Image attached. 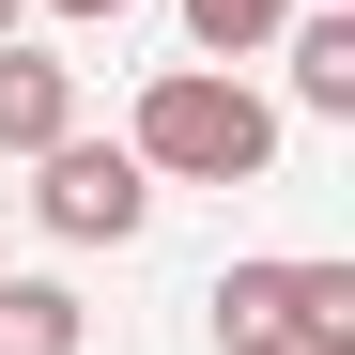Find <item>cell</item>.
Here are the masks:
<instances>
[{"instance_id":"6da1fadb","label":"cell","mask_w":355,"mask_h":355,"mask_svg":"<svg viewBox=\"0 0 355 355\" xmlns=\"http://www.w3.org/2000/svg\"><path fill=\"white\" fill-rule=\"evenodd\" d=\"M124 155L155 170V186H263V170H278V108L232 78V62H170V78L139 93Z\"/></svg>"},{"instance_id":"7a4b0ae2","label":"cell","mask_w":355,"mask_h":355,"mask_svg":"<svg viewBox=\"0 0 355 355\" xmlns=\"http://www.w3.org/2000/svg\"><path fill=\"white\" fill-rule=\"evenodd\" d=\"M216 355H355V263H216Z\"/></svg>"},{"instance_id":"3957f363","label":"cell","mask_w":355,"mask_h":355,"mask_svg":"<svg viewBox=\"0 0 355 355\" xmlns=\"http://www.w3.org/2000/svg\"><path fill=\"white\" fill-rule=\"evenodd\" d=\"M31 216L62 232V248H124V232L155 216V170H139L124 139H46V155H31Z\"/></svg>"},{"instance_id":"277c9868","label":"cell","mask_w":355,"mask_h":355,"mask_svg":"<svg viewBox=\"0 0 355 355\" xmlns=\"http://www.w3.org/2000/svg\"><path fill=\"white\" fill-rule=\"evenodd\" d=\"M46 139H78V62L0 46V155H46Z\"/></svg>"},{"instance_id":"5b68a950","label":"cell","mask_w":355,"mask_h":355,"mask_svg":"<svg viewBox=\"0 0 355 355\" xmlns=\"http://www.w3.org/2000/svg\"><path fill=\"white\" fill-rule=\"evenodd\" d=\"M278 46H293V108L355 124V16H340V0H293V16H278Z\"/></svg>"},{"instance_id":"8992f818","label":"cell","mask_w":355,"mask_h":355,"mask_svg":"<svg viewBox=\"0 0 355 355\" xmlns=\"http://www.w3.org/2000/svg\"><path fill=\"white\" fill-rule=\"evenodd\" d=\"M78 340H93V309L62 278H0V355H78Z\"/></svg>"},{"instance_id":"52a82bcc","label":"cell","mask_w":355,"mask_h":355,"mask_svg":"<svg viewBox=\"0 0 355 355\" xmlns=\"http://www.w3.org/2000/svg\"><path fill=\"white\" fill-rule=\"evenodd\" d=\"M278 16L293 0H186V46L201 62H248V46H278Z\"/></svg>"},{"instance_id":"ba28073f","label":"cell","mask_w":355,"mask_h":355,"mask_svg":"<svg viewBox=\"0 0 355 355\" xmlns=\"http://www.w3.org/2000/svg\"><path fill=\"white\" fill-rule=\"evenodd\" d=\"M46 16H124V0H46Z\"/></svg>"},{"instance_id":"9c48e42d","label":"cell","mask_w":355,"mask_h":355,"mask_svg":"<svg viewBox=\"0 0 355 355\" xmlns=\"http://www.w3.org/2000/svg\"><path fill=\"white\" fill-rule=\"evenodd\" d=\"M16 16H31V0H0V46H16Z\"/></svg>"}]
</instances>
